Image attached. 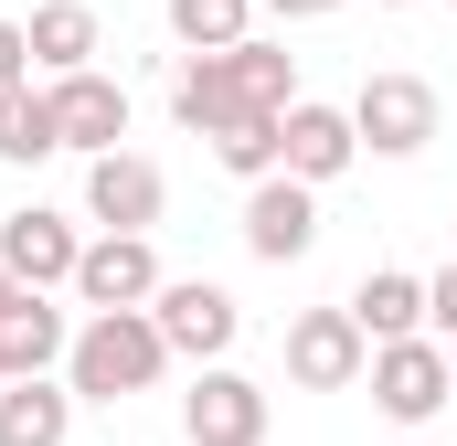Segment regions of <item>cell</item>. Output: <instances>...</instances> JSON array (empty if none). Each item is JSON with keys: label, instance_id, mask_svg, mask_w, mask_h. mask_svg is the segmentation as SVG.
Returning a JSON list of instances; mask_svg holds the SVG:
<instances>
[{"label": "cell", "instance_id": "cell-27", "mask_svg": "<svg viewBox=\"0 0 457 446\" xmlns=\"http://www.w3.org/2000/svg\"><path fill=\"white\" fill-rule=\"evenodd\" d=\"M447 11H457V0H447Z\"/></svg>", "mask_w": 457, "mask_h": 446}, {"label": "cell", "instance_id": "cell-15", "mask_svg": "<svg viewBox=\"0 0 457 446\" xmlns=\"http://www.w3.org/2000/svg\"><path fill=\"white\" fill-rule=\"evenodd\" d=\"M64 436H75V383H54V372L0 383V446H64Z\"/></svg>", "mask_w": 457, "mask_h": 446}, {"label": "cell", "instance_id": "cell-10", "mask_svg": "<svg viewBox=\"0 0 457 446\" xmlns=\"http://www.w3.org/2000/svg\"><path fill=\"white\" fill-rule=\"evenodd\" d=\"M75 298H86V309H149V298H160L149 234H96V244L75 255Z\"/></svg>", "mask_w": 457, "mask_h": 446}, {"label": "cell", "instance_id": "cell-11", "mask_svg": "<svg viewBox=\"0 0 457 446\" xmlns=\"http://www.w3.org/2000/svg\"><path fill=\"white\" fill-rule=\"evenodd\" d=\"M75 255H86V234L64 213H43V202H21V213L0 223V266L21 287H75Z\"/></svg>", "mask_w": 457, "mask_h": 446}, {"label": "cell", "instance_id": "cell-1", "mask_svg": "<svg viewBox=\"0 0 457 446\" xmlns=\"http://www.w3.org/2000/svg\"><path fill=\"white\" fill-rule=\"evenodd\" d=\"M170 361H181V351L160 340L149 309H96L86 330L64 340V383H75V404H128V393H149Z\"/></svg>", "mask_w": 457, "mask_h": 446}, {"label": "cell", "instance_id": "cell-19", "mask_svg": "<svg viewBox=\"0 0 457 446\" xmlns=\"http://www.w3.org/2000/svg\"><path fill=\"white\" fill-rule=\"evenodd\" d=\"M170 32H181V54H224L255 32V0H170Z\"/></svg>", "mask_w": 457, "mask_h": 446}, {"label": "cell", "instance_id": "cell-9", "mask_svg": "<svg viewBox=\"0 0 457 446\" xmlns=\"http://www.w3.org/2000/svg\"><path fill=\"white\" fill-rule=\"evenodd\" d=\"M160 202H170L160 160H138V149H96V160H86V213L107 223V234H149Z\"/></svg>", "mask_w": 457, "mask_h": 446}, {"label": "cell", "instance_id": "cell-2", "mask_svg": "<svg viewBox=\"0 0 457 446\" xmlns=\"http://www.w3.org/2000/svg\"><path fill=\"white\" fill-rule=\"evenodd\" d=\"M361 383H372V404H383L394 425H426V415H447V404H457V361H447V340H436V330L372 340Z\"/></svg>", "mask_w": 457, "mask_h": 446}, {"label": "cell", "instance_id": "cell-21", "mask_svg": "<svg viewBox=\"0 0 457 446\" xmlns=\"http://www.w3.org/2000/svg\"><path fill=\"white\" fill-rule=\"evenodd\" d=\"M426 330H436V340H457V255L426 277Z\"/></svg>", "mask_w": 457, "mask_h": 446}, {"label": "cell", "instance_id": "cell-12", "mask_svg": "<svg viewBox=\"0 0 457 446\" xmlns=\"http://www.w3.org/2000/svg\"><path fill=\"white\" fill-rule=\"evenodd\" d=\"M54 128H64V149H117L128 138V86L96 75V64H75V75H54Z\"/></svg>", "mask_w": 457, "mask_h": 446}, {"label": "cell", "instance_id": "cell-13", "mask_svg": "<svg viewBox=\"0 0 457 446\" xmlns=\"http://www.w3.org/2000/svg\"><path fill=\"white\" fill-rule=\"evenodd\" d=\"M170 117H181L192 138H224L234 117H266V107H245L234 54H181V75H170Z\"/></svg>", "mask_w": 457, "mask_h": 446}, {"label": "cell", "instance_id": "cell-7", "mask_svg": "<svg viewBox=\"0 0 457 446\" xmlns=\"http://www.w3.org/2000/svg\"><path fill=\"white\" fill-rule=\"evenodd\" d=\"M149 319H160V340H170L181 361H224V351H234V330H245V309H234L213 277H160Z\"/></svg>", "mask_w": 457, "mask_h": 446}, {"label": "cell", "instance_id": "cell-14", "mask_svg": "<svg viewBox=\"0 0 457 446\" xmlns=\"http://www.w3.org/2000/svg\"><path fill=\"white\" fill-rule=\"evenodd\" d=\"M64 309H54V287H21L11 309H0V383H21V372H54L64 361Z\"/></svg>", "mask_w": 457, "mask_h": 446}, {"label": "cell", "instance_id": "cell-20", "mask_svg": "<svg viewBox=\"0 0 457 446\" xmlns=\"http://www.w3.org/2000/svg\"><path fill=\"white\" fill-rule=\"evenodd\" d=\"M203 149L224 160L234 181H266V170H277V117H234L224 138H203Z\"/></svg>", "mask_w": 457, "mask_h": 446}, {"label": "cell", "instance_id": "cell-22", "mask_svg": "<svg viewBox=\"0 0 457 446\" xmlns=\"http://www.w3.org/2000/svg\"><path fill=\"white\" fill-rule=\"evenodd\" d=\"M21 75H32V32H21V21H0V86H21Z\"/></svg>", "mask_w": 457, "mask_h": 446}, {"label": "cell", "instance_id": "cell-5", "mask_svg": "<svg viewBox=\"0 0 457 446\" xmlns=\"http://www.w3.org/2000/svg\"><path fill=\"white\" fill-rule=\"evenodd\" d=\"M351 128H361L372 160H415V149L436 138V86H426V75H361Z\"/></svg>", "mask_w": 457, "mask_h": 446}, {"label": "cell", "instance_id": "cell-3", "mask_svg": "<svg viewBox=\"0 0 457 446\" xmlns=\"http://www.w3.org/2000/svg\"><path fill=\"white\" fill-rule=\"evenodd\" d=\"M309 244H320V181H298V170L245 181V255L255 266H298Z\"/></svg>", "mask_w": 457, "mask_h": 446}, {"label": "cell", "instance_id": "cell-25", "mask_svg": "<svg viewBox=\"0 0 457 446\" xmlns=\"http://www.w3.org/2000/svg\"><path fill=\"white\" fill-rule=\"evenodd\" d=\"M383 11H404V0H383Z\"/></svg>", "mask_w": 457, "mask_h": 446}, {"label": "cell", "instance_id": "cell-23", "mask_svg": "<svg viewBox=\"0 0 457 446\" xmlns=\"http://www.w3.org/2000/svg\"><path fill=\"white\" fill-rule=\"evenodd\" d=\"M255 11H277V21H330L341 0H255Z\"/></svg>", "mask_w": 457, "mask_h": 446}, {"label": "cell", "instance_id": "cell-6", "mask_svg": "<svg viewBox=\"0 0 457 446\" xmlns=\"http://www.w3.org/2000/svg\"><path fill=\"white\" fill-rule=\"evenodd\" d=\"M266 383H245V372H224V361H203L192 372V393H181V436L192 446H266Z\"/></svg>", "mask_w": 457, "mask_h": 446}, {"label": "cell", "instance_id": "cell-16", "mask_svg": "<svg viewBox=\"0 0 457 446\" xmlns=\"http://www.w3.org/2000/svg\"><path fill=\"white\" fill-rule=\"evenodd\" d=\"M351 319H361V340H404V330H426V277L372 266V277L351 287Z\"/></svg>", "mask_w": 457, "mask_h": 446}, {"label": "cell", "instance_id": "cell-18", "mask_svg": "<svg viewBox=\"0 0 457 446\" xmlns=\"http://www.w3.org/2000/svg\"><path fill=\"white\" fill-rule=\"evenodd\" d=\"M21 32H32V75H75V64H96V11H86V0H43Z\"/></svg>", "mask_w": 457, "mask_h": 446}, {"label": "cell", "instance_id": "cell-8", "mask_svg": "<svg viewBox=\"0 0 457 446\" xmlns=\"http://www.w3.org/2000/svg\"><path fill=\"white\" fill-rule=\"evenodd\" d=\"M351 160H361V128H351V107L287 96V117H277V170H298V181H341Z\"/></svg>", "mask_w": 457, "mask_h": 446}, {"label": "cell", "instance_id": "cell-24", "mask_svg": "<svg viewBox=\"0 0 457 446\" xmlns=\"http://www.w3.org/2000/svg\"><path fill=\"white\" fill-rule=\"evenodd\" d=\"M11 298H21V277H11V266H0V309H11Z\"/></svg>", "mask_w": 457, "mask_h": 446}, {"label": "cell", "instance_id": "cell-26", "mask_svg": "<svg viewBox=\"0 0 457 446\" xmlns=\"http://www.w3.org/2000/svg\"><path fill=\"white\" fill-rule=\"evenodd\" d=\"M447 361H457V340H447Z\"/></svg>", "mask_w": 457, "mask_h": 446}, {"label": "cell", "instance_id": "cell-17", "mask_svg": "<svg viewBox=\"0 0 457 446\" xmlns=\"http://www.w3.org/2000/svg\"><path fill=\"white\" fill-rule=\"evenodd\" d=\"M64 149V128H54V86H0V160L11 170H32V160H54Z\"/></svg>", "mask_w": 457, "mask_h": 446}, {"label": "cell", "instance_id": "cell-4", "mask_svg": "<svg viewBox=\"0 0 457 446\" xmlns=\"http://www.w3.org/2000/svg\"><path fill=\"white\" fill-rule=\"evenodd\" d=\"M361 361H372V340H361V319H351V298L287 319V383H298V393H351Z\"/></svg>", "mask_w": 457, "mask_h": 446}]
</instances>
